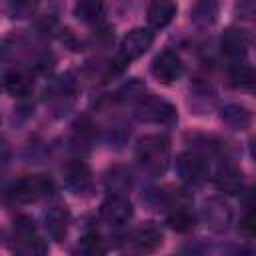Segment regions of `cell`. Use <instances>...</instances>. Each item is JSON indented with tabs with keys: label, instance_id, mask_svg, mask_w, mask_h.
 I'll use <instances>...</instances> for the list:
<instances>
[{
	"label": "cell",
	"instance_id": "277c9868",
	"mask_svg": "<svg viewBox=\"0 0 256 256\" xmlns=\"http://www.w3.org/2000/svg\"><path fill=\"white\" fill-rule=\"evenodd\" d=\"M14 242H16V250L20 254H26V256L46 252V246H44V242L40 240V236L36 232V224L28 216H18L16 218V222H14Z\"/></svg>",
	"mask_w": 256,
	"mask_h": 256
},
{
	"label": "cell",
	"instance_id": "30bf717a",
	"mask_svg": "<svg viewBox=\"0 0 256 256\" xmlns=\"http://www.w3.org/2000/svg\"><path fill=\"white\" fill-rule=\"evenodd\" d=\"M132 204L128 198L120 196V194H112L108 196L102 206H100V216L104 222L112 224V226H122L132 218Z\"/></svg>",
	"mask_w": 256,
	"mask_h": 256
},
{
	"label": "cell",
	"instance_id": "8992f818",
	"mask_svg": "<svg viewBox=\"0 0 256 256\" xmlns=\"http://www.w3.org/2000/svg\"><path fill=\"white\" fill-rule=\"evenodd\" d=\"M202 218H204V222L210 230L224 232L232 222V208L224 198L212 196L202 206Z\"/></svg>",
	"mask_w": 256,
	"mask_h": 256
},
{
	"label": "cell",
	"instance_id": "d6986e66",
	"mask_svg": "<svg viewBox=\"0 0 256 256\" xmlns=\"http://www.w3.org/2000/svg\"><path fill=\"white\" fill-rule=\"evenodd\" d=\"M96 138H98L96 126H94L90 120H80V122H76L74 130H72V144H74L76 150H80V152L90 150V148L94 146Z\"/></svg>",
	"mask_w": 256,
	"mask_h": 256
},
{
	"label": "cell",
	"instance_id": "44dd1931",
	"mask_svg": "<svg viewBox=\"0 0 256 256\" xmlns=\"http://www.w3.org/2000/svg\"><path fill=\"white\" fill-rule=\"evenodd\" d=\"M132 186V174L128 168L124 166H114L112 170L106 172V188L112 194H120L126 192Z\"/></svg>",
	"mask_w": 256,
	"mask_h": 256
},
{
	"label": "cell",
	"instance_id": "9c48e42d",
	"mask_svg": "<svg viewBox=\"0 0 256 256\" xmlns=\"http://www.w3.org/2000/svg\"><path fill=\"white\" fill-rule=\"evenodd\" d=\"M92 182H94L92 172L84 162L74 160L64 166V184L70 192H74L78 196H86L92 190Z\"/></svg>",
	"mask_w": 256,
	"mask_h": 256
},
{
	"label": "cell",
	"instance_id": "8fae6325",
	"mask_svg": "<svg viewBox=\"0 0 256 256\" xmlns=\"http://www.w3.org/2000/svg\"><path fill=\"white\" fill-rule=\"evenodd\" d=\"M68 224H70V212L66 206H52L48 208V212L44 214V228L46 232L54 238V240H62L68 232Z\"/></svg>",
	"mask_w": 256,
	"mask_h": 256
},
{
	"label": "cell",
	"instance_id": "4316f807",
	"mask_svg": "<svg viewBox=\"0 0 256 256\" xmlns=\"http://www.w3.org/2000/svg\"><path fill=\"white\" fill-rule=\"evenodd\" d=\"M8 162H10V146L6 144L4 138H0V174L6 170Z\"/></svg>",
	"mask_w": 256,
	"mask_h": 256
},
{
	"label": "cell",
	"instance_id": "7c38bea8",
	"mask_svg": "<svg viewBox=\"0 0 256 256\" xmlns=\"http://www.w3.org/2000/svg\"><path fill=\"white\" fill-rule=\"evenodd\" d=\"M130 240H132V244H134L138 250H142V252H152V250H156V248L162 246L164 236H162V230H160L156 224L148 222V224L136 228V230L132 232V238H130Z\"/></svg>",
	"mask_w": 256,
	"mask_h": 256
},
{
	"label": "cell",
	"instance_id": "3957f363",
	"mask_svg": "<svg viewBox=\"0 0 256 256\" xmlns=\"http://www.w3.org/2000/svg\"><path fill=\"white\" fill-rule=\"evenodd\" d=\"M136 118L148 124H170L176 120V108L160 96H146L136 106Z\"/></svg>",
	"mask_w": 256,
	"mask_h": 256
},
{
	"label": "cell",
	"instance_id": "6da1fadb",
	"mask_svg": "<svg viewBox=\"0 0 256 256\" xmlns=\"http://www.w3.org/2000/svg\"><path fill=\"white\" fill-rule=\"evenodd\" d=\"M136 158L150 174H162L170 162V140L162 134H148L138 140Z\"/></svg>",
	"mask_w": 256,
	"mask_h": 256
},
{
	"label": "cell",
	"instance_id": "9a60e30c",
	"mask_svg": "<svg viewBox=\"0 0 256 256\" xmlns=\"http://www.w3.org/2000/svg\"><path fill=\"white\" fill-rule=\"evenodd\" d=\"M220 46H222V52L226 56H232V58H238L242 54H246V48H248V36L244 30L240 28H226L222 38H220Z\"/></svg>",
	"mask_w": 256,
	"mask_h": 256
},
{
	"label": "cell",
	"instance_id": "cb8c5ba5",
	"mask_svg": "<svg viewBox=\"0 0 256 256\" xmlns=\"http://www.w3.org/2000/svg\"><path fill=\"white\" fill-rule=\"evenodd\" d=\"M80 250H82L84 254H90V256H96V254H104V252H106L104 242H102V238H100L96 232H90V234L82 236Z\"/></svg>",
	"mask_w": 256,
	"mask_h": 256
},
{
	"label": "cell",
	"instance_id": "5bb4252c",
	"mask_svg": "<svg viewBox=\"0 0 256 256\" xmlns=\"http://www.w3.org/2000/svg\"><path fill=\"white\" fill-rule=\"evenodd\" d=\"M214 184L224 194H238L244 188V176L234 166H222L214 176Z\"/></svg>",
	"mask_w": 256,
	"mask_h": 256
},
{
	"label": "cell",
	"instance_id": "d4e9b609",
	"mask_svg": "<svg viewBox=\"0 0 256 256\" xmlns=\"http://www.w3.org/2000/svg\"><path fill=\"white\" fill-rule=\"evenodd\" d=\"M36 10V0H12L10 2V14L14 18H28Z\"/></svg>",
	"mask_w": 256,
	"mask_h": 256
},
{
	"label": "cell",
	"instance_id": "7a4b0ae2",
	"mask_svg": "<svg viewBox=\"0 0 256 256\" xmlns=\"http://www.w3.org/2000/svg\"><path fill=\"white\" fill-rule=\"evenodd\" d=\"M154 42V34L148 30V28H134L130 30L124 38H122V44H120V52H118V58H116V70H122L126 64H130L132 60L140 58Z\"/></svg>",
	"mask_w": 256,
	"mask_h": 256
},
{
	"label": "cell",
	"instance_id": "ac0fdd59",
	"mask_svg": "<svg viewBox=\"0 0 256 256\" xmlns=\"http://www.w3.org/2000/svg\"><path fill=\"white\" fill-rule=\"evenodd\" d=\"M4 88L12 96L22 98V96H28L32 92L34 82H32V78H30L28 72H24V70H12V72H8L4 76Z\"/></svg>",
	"mask_w": 256,
	"mask_h": 256
},
{
	"label": "cell",
	"instance_id": "e0dca14e",
	"mask_svg": "<svg viewBox=\"0 0 256 256\" xmlns=\"http://www.w3.org/2000/svg\"><path fill=\"white\" fill-rule=\"evenodd\" d=\"M222 120L226 126H230L232 130H246L252 122V114L248 108L240 106V104H226L220 112Z\"/></svg>",
	"mask_w": 256,
	"mask_h": 256
},
{
	"label": "cell",
	"instance_id": "ba28073f",
	"mask_svg": "<svg viewBox=\"0 0 256 256\" xmlns=\"http://www.w3.org/2000/svg\"><path fill=\"white\" fill-rule=\"evenodd\" d=\"M182 72H184V64H182L180 56L172 50H164L152 60V74L162 84L176 82L182 76Z\"/></svg>",
	"mask_w": 256,
	"mask_h": 256
},
{
	"label": "cell",
	"instance_id": "2e32d148",
	"mask_svg": "<svg viewBox=\"0 0 256 256\" xmlns=\"http://www.w3.org/2000/svg\"><path fill=\"white\" fill-rule=\"evenodd\" d=\"M218 12H220L218 0H196L190 10V16L196 26L208 28L218 20Z\"/></svg>",
	"mask_w": 256,
	"mask_h": 256
},
{
	"label": "cell",
	"instance_id": "ffe728a7",
	"mask_svg": "<svg viewBox=\"0 0 256 256\" xmlns=\"http://www.w3.org/2000/svg\"><path fill=\"white\" fill-rule=\"evenodd\" d=\"M74 16L86 24H96L104 16V0H78L74 6Z\"/></svg>",
	"mask_w": 256,
	"mask_h": 256
},
{
	"label": "cell",
	"instance_id": "4fadbf2b",
	"mask_svg": "<svg viewBox=\"0 0 256 256\" xmlns=\"http://www.w3.org/2000/svg\"><path fill=\"white\" fill-rule=\"evenodd\" d=\"M176 2L174 0H152L148 10H146V16H148V22L150 26L154 28H164L168 26L174 16H176Z\"/></svg>",
	"mask_w": 256,
	"mask_h": 256
},
{
	"label": "cell",
	"instance_id": "83f0119b",
	"mask_svg": "<svg viewBox=\"0 0 256 256\" xmlns=\"http://www.w3.org/2000/svg\"><path fill=\"white\" fill-rule=\"evenodd\" d=\"M238 12L244 18H252V14H254V0H238Z\"/></svg>",
	"mask_w": 256,
	"mask_h": 256
},
{
	"label": "cell",
	"instance_id": "7402d4cb",
	"mask_svg": "<svg viewBox=\"0 0 256 256\" xmlns=\"http://www.w3.org/2000/svg\"><path fill=\"white\" fill-rule=\"evenodd\" d=\"M166 222L176 232H190L196 224V218L186 206H174V210L166 216Z\"/></svg>",
	"mask_w": 256,
	"mask_h": 256
},
{
	"label": "cell",
	"instance_id": "5b68a950",
	"mask_svg": "<svg viewBox=\"0 0 256 256\" xmlns=\"http://www.w3.org/2000/svg\"><path fill=\"white\" fill-rule=\"evenodd\" d=\"M54 190V182L46 174H30L18 180L12 188V196L18 202H36Z\"/></svg>",
	"mask_w": 256,
	"mask_h": 256
},
{
	"label": "cell",
	"instance_id": "484cf974",
	"mask_svg": "<svg viewBox=\"0 0 256 256\" xmlns=\"http://www.w3.org/2000/svg\"><path fill=\"white\" fill-rule=\"evenodd\" d=\"M240 230L246 234V236H254V232H256V216H254V210L250 208L246 214H244V218L240 220Z\"/></svg>",
	"mask_w": 256,
	"mask_h": 256
},
{
	"label": "cell",
	"instance_id": "603a6c76",
	"mask_svg": "<svg viewBox=\"0 0 256 256\" xmlns=\"http://www.w3.org/2000/svg\"><path fill=\"white\" fill-rule=\"evenodd\" d=\"M230 82H232V86H236V88L250 90L252 84H254V70H252L248 64H236V66L230 70Z\"/></svg>",
	"mask_w": 256,
	"mask_h": 256
},
{
	"label": "cell",
	"instance_id": "52a82bcc",
	"mask_svg": "<svg viewBox=\"0 0 256 256\" xmlns=\"http://www.w3.org/2000/svg\"><path fill=\"white\" fill-rule=\"evenodd\" d=\"M176 170L178 176L186 184H200L208 178V162L204 156L196 152H184L176 160Z\"/></svg>",
	"mask_w": 256,
	"mask_h": 256
}]
</instances>
